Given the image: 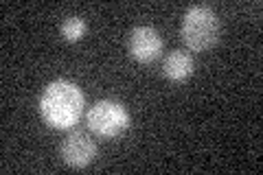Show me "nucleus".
Returning <instances> with one entry per match:
<instances>
[{"mask_svg": "<svg viewBox=\"0 0 263 175\" xmlns=\"http://www.w3.org/2000/svg\"><path fill=\"white\" fill-rule=\"evenodd\" d=\"M84 92L68 79L51 81L40 96V116L53 129H72L84 114Z\"/></svg>", "mask_w": 263, "mask_h": 175, "instance_id": "nucleus-1", "label": "nucleus"}, {"mask_svg": "<svg viewBox=\"0 0 263 175\" xmlns=\"http://www.w3.org/2000/svg\"><path fill=\"white\" fill-rule=\"evenodd\" d=\"M221 22L209 5H191L182 15L180 35L191 51L204 53L219 42Z\"/></svg>", "mask_w": 263, "mask_h": 175, "instance_id": "nucleus-2", "label": "nucleus"}, {"mask_svg": "<svg viewBox=\"0 0 263 175\" xmlns=\"http://www.w3.org/2000/svg\"><path fill=\"white\" fill-rule=\"evenodd\" d=\"M86 123L88 129L95 131L97 136L101 138H119L127 131L132 116L127 112V107L121 101H114V99H103V101H97L86 114Z\"/></svg>", "mask_w": 263, "mask_h": 175, "instance_id": "nucleus-3", "label": "nucleus"}, {"mask_svg": "<svg viewBox=\"0 0 263 175\" xmlns=\"http://www.w3.org/2000/svg\"><path fill=\"white\" fill-rule=\"evenodd\" d=\"M60 155H62L64 164H68L70 169H86L97 158V143L88 131L72 129L70 134L62 140Z\"/></svg>", "mask_w": 263, "mask_h": 175, "instance_id": "nucleus-4", "label": "nucleus"}, {"mask_svg": "<svg viewBox=\"0 0 263 175\" xmlns=\"http://www.w3.org/2000/svg\"><path fill=\"white\" fill-rule=\"evenodd\" d=\"M127 51L136 62H141V64L156 62L162 53L160 33L154 27H147V24L134 27L129 31V37H127Z\"/></svg>", "mask_w": 263, "mask_h": 175, "instance_id": "nucleus-5", "label": "nucleus"}, {"mask_svg": "<svg viewBox=\"0 0 263 175\" xmlns=\"http://www.w3.org/2000/svg\"><path fill=\"white\" fill-rule=\"evenodd\" d=\"M193 57L184 51H171L162 62V74L174 83H182L193 74Z\"/></svg>", "mask_w": 263, "mask_h": 175, "instance_id": "nucleus-6", "label": "nucleus"}, {"mask_svg": "<svg viewBox=\"0 0 263 175\" xmlns=\"http://www.w3.org/2000/svg\"><path fill=\"white\" fill-rule=\"evenodd\" d=\"M60 31H62V37L66 42H72V44H75V42H79L86 35V22H84V18H79V15H68V18L62 22Z\"/></svg>", "mask_w": 263, "mask_h": 175, "instance_id": "nucleus-7", "label": "nucleus"}]
</instances>
